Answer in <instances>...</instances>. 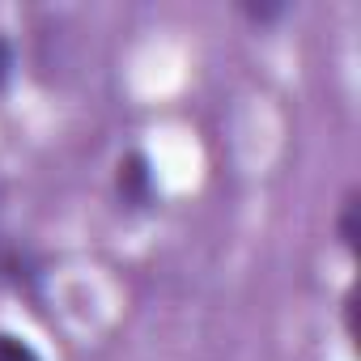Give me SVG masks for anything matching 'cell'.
Masks as SVG:
<instances>
[{
    "instance_id": "cell-2",
    "label": "cell",
    "mask_w": 361,
    "mask_h": 361,
    "mask_svg": "<svg viewBox=\"0 0 361 361\" xmlns=\"http://www.w3.org/2000/svg\"><path fill=\"white\" fill-rule=\"evenodd\" d=\"M357 213H361V192L348 188V192L340 196V204H336V221H331V230H336V238H340V247H344L348 255H357V238H361Z\"/></svg>"
},
{
    "instance_id": "cell-5",
    "label": "cell",
    "mask_w": 361,
    "mask_h": 361,
    "mask_svg": "<svg viewBox=\"0 0 361 361\" xmlns=\"http://www.w3.org/2000/svg\"><path fill=\"white\" fill-rule=\"evenodd\" d=\"M13 64H18V51H13V39L0 30V94H5V85L13 81Z\"/></svg>"
},
{
    "instance_id": "cell-4",
    "label": "cell",
    "mask_w": 361,
    "mask_h": 361,
    "mask_svg": "<svg viewBox=\"0 0 361 361\" xmlns=\"http://www.w3.org/2000/svg\"><path fill=\"white\" fill-rule=\"evenodd\" d=\"M0 361H43V353H39L26 336L0 327Z\"/></svg>"
},
{
    "instance_id": "cell-1",
    "label": "cell",
    "mask_w": 361,
    "mask_h": 361,
    "mask_svg": "<svg viewBox=\"0 0 361 361\" xmlns=\"http://www.w3.org/2000/svg\"><path fill=\"white\" fill-rule=\"evenodd\" d=\"M111 188H115L119 209H128V213H149L157 204V170H153V157L140 145L119 153L115 174H111Z\"/></svg>"
},
{
    "instance_id": "cell-3",
    "label": "cell",
    "mask_w": 361,
    "mask_h": 361,
    "mask_svg": "<svg viewBox=\"0 0 361 361\" xmlns=\"http://www.w3.org/2000/svg\"><path fill=\"white\" fill-rule=\"evenodd\" d=\"M238 13L251 22V26H276V22H285L289 18V5H285V0H259V5H255V0H243V5H238Z\"/></svg>"
}]
</instances>
